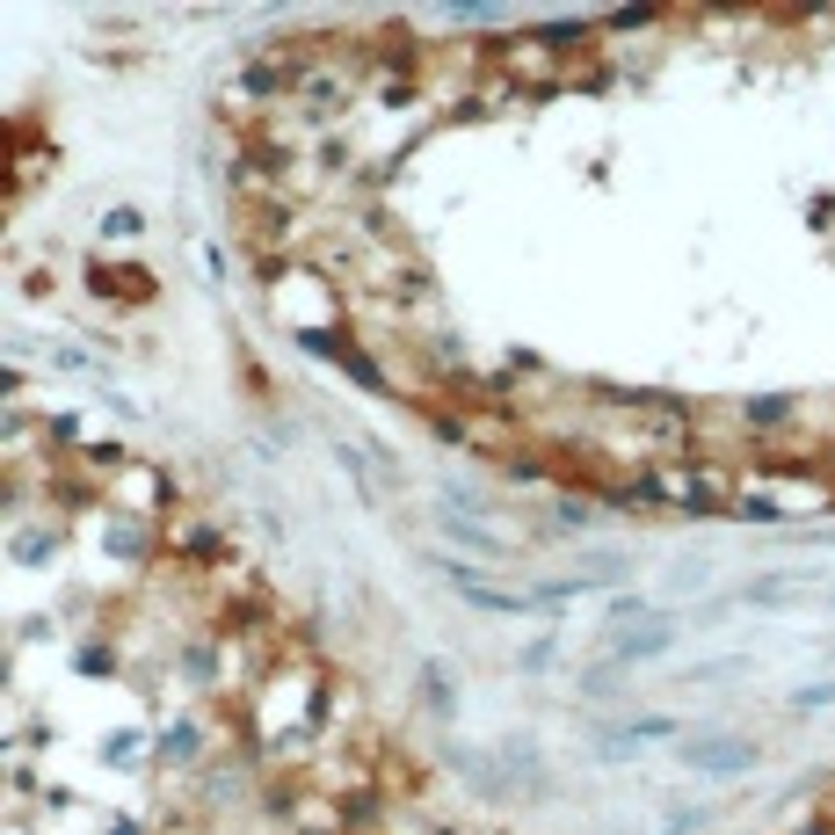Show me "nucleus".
I'll return each instance as SVG.
<instances>
[{
	"label": "nucleus",
	"instance_id": "obj_1",
	"mask_svg": "<svg viewBox=\"0 0 835 835\" xmlns=\"http://www.w3.org/2000/svg\"><path fill=\"white\" fill-rule=\"evenodd\" d=\"M160 552L167 560H182V567H196V574H211V567H226L233 552H226V538H218L196 509H175V524L160 530Z\"/></svg>",
	"mask_w": 835,
	"mask_h": 835
},
{
	"label": "nucleus",
	"instance_id": "obj_2",
	"mask_svg": "<svg viewBox=\"0 0 835 835\" xmlns=\"http://www.w3.org/2000/svg\"><path fill=\"white\" fill-rule=\"evenodd\" d=\"M102 501H110V509H131V516H160V509H175V487H167L160 465L131 458L117 479H102Z\"/></svg>",
	"mask_w": 835,
	"mask_h": 835
},
{
	"label": "nucleus",
	"instance_id": "obj_3",
	"mask_svg": "<svg viewBox=\"0 0 835 835\" xmlns=\"http://www.w3.org/2000/svg\"><path fill=\"white\" fill-rule=\"evenodd\" d=\"M676 763L697 770V778H734V770H756V741H734V734H691V741H676Z\"/></svg>",
	"mask_w": 835,
	"mask_h": 835
},
{
	"label": "nucleus",
	"instance_id": "obj_4",
	"mask_svg": "<svg viewBox=\"0 0 835 835\" xmlns=\"http://www.w3.org/2000/svg\"><path fill=\"white\" fill-rule=\"evenodd\" d=\"M444 567H451L458 596L473 603V611H501V618H524V611H538V596H530V589H494V581H479L465 560H444Z\"/></svg>",
	"mask_w": 835,
	"mask_h": 835
},
{
	"label": "nucleus",
	"instance_id": "obj_5",
	"mask_svg": "<svg viewBox=\"0 0 835 835\" xmlns=\"http://www.w3.org/2000/svg\"><path fill=\"white\" fill-rule=\"evenodd\" d=\"M668 640H676V618H646V625H611V661H654V654H668Z\"/></svg>",
	"mask_w": 835,
	"mask_h": 835
},
{
	"label": "nucleus",
	"instance_id": "obj_6",
	"mask_svg": "<svg viewBox=\"0 0 835 835\" xmlns=\"http://www.w3.org/2000/svg\"><path fill=\"white\" fill-rule=\"evenodd\" d=\"M741 414H748L756 429H778V422H792V414H799V400H792V393H763V400H748Z\"/></svg>",
	"mask_w": 835,
	"mask_h": 835
},
{
	"label": "nucleus",
	"instance_id": "obj_7",
	"mask_svg": "<svg viewBox=\"0 0 835 835\" xmlns=\"http://www.w3.org/2000/svg\"><path fill=\"white\" fill-rule=\"evenodd\" d=\"M436 524H444V538H458V545H479V552H501V538H494V530H479V524H473V516H458V509H451V516H436Z\"/></svg>",
	"mask_w": 835,
	"mask_h": 835
},
{
	"label": "nucleus",
	"instance_id": "obj_8",
	"mask_svg": "<svg viewBox=\"0 0 835 835\" xmlns=\"http://www.w3.org/2000/svg\"><path fill=\"white\" fill-rule=\"evenodd\" d=\"M117 269H124V262H117ZM117 269H95L88 284H95V291H110V298H145V291H153L145 277H117Z\"/></svg>",
	"mask_w": 835,
	"mask_h": 835
},
{
	"label": "nucleus",
	"instance_id": "obj_9",
	"mask_svg": "<svg viewBox=\"0 0 835 835\" xmlns=\"http://www.w3.org/2000/svg\"><path fill=\"white\" fill-rule=\"evenodd\" d=\"M342 371H349V378H357L363 393H385V371H378V363H371V357H363L357 342H349V357H342Z\"/></svg>",
	"mask_w": 835,
	"mask_h": 835
},
{
	"label": "nucleus",
	"instance_id": "obj_10",
	"mask_svg": "<svg viewBox=\"0 0 835 835\" xmlns=\"http://www.w3.org/2000/svg\"><path fill=\"white\" fill-rule=\"evenodd\" d=\"M581 691H589V697H611V691H625V668H611V661H603V668H589V683H581Z\"/></svg>",
	"mask_w": 835,
	"mask_h": 835
},
{
	"label": "nucleus",
	"instance_id": "obj_11",
	"mask_svg": "<svg viewBox=\"0 0 835 835\" xmlns=\"http://www.w3.org/2000/svg\"><path fill=\"white\" fill-rule=\"evenodd\" d=\"M422 676H429V705H436V712H451V668H422Z\"/></svg>",
	"mask_w": 835,
	"mask_h": 835
},
{
	"label": "nucleus",
	"instance_id": "obj_12",
	"mask_svg": "<svg viewBox=\"0 0 835 835\" xmlns=\"http://www.w3.org/2000/svg\"><path fill=\"white\" fill-rule=\"evenodd\" d=\"M110 668H117L110 646H80V676H110Z\"/></svg>",
	"mask_w": 835,
	"mask_h": 835
}]
</instances>
